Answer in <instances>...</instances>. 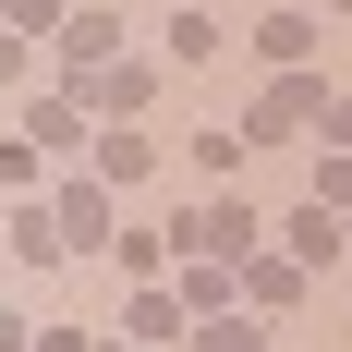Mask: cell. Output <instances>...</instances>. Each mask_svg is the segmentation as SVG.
<instances>
[{
    "label": "cell",
    "instance_id": "cell-11",
    "mask_svg": "<svg viewBox=\"0 0 352 352\" xmlns=\"http://www.w3.org/2000/svg\"><path fill=\"white\" fill-rule=\"evenodd\" d=\"M195 352H267V316H231V304H219V316L195 328Z\"/></svg>",
    "mask_w": 352,
    "mask_h": 352
},
{
    "label": "cell",
    "instance_id": "cell-14",
    "mask_svg": "<svg viewBox=\"0 0 352 352\" xmlns=\"http://www.w3.org/2000/svg\"><path fill=\"white\" fill-rule=\"evenodd\" d=\"M316 207H340V219H352V146L328 158V182H316Z\"/></svg>",
    "mask_w": 352,
    "mask_h": 352
},
{
    "label": "cell",
    "instance_id": "cell-2",
    "mask_svg": "<svg viewBox=\"0 0 352 352\" xmlns=\"http://www.w3.org/2000/svg\"><path fill=\"white\" fill-rule=\"evenodd\" d=\"M316 109H328V85H316V73H267V98H255L243 146H267V134H316Z\"/></svg>",
    "mask_w": 352,
    "mask_h": 352
},
{
    "label": "cell",
    "instance_id": "cell-17",
    "mask_svg": "<svg viewBox=\"0 0 352 352\" xmlns=\"http://www.w3.org/2000/svg\"><path fill=\"white\" fill-rule=\"evenodd\" d=\"M0 12H12V0H0Z\"/></svg>",
    "mask_w": 352,
    "mask_h": 352
},
{
    "label": "cell",
    "instance_id": "cell-8",
    "mask_svg": "<svg viewBox=\"0 0 352 352\" xmlns=\"http://www.w3.org/2000/svg\"><path fill=\"white\" fill-rule=\"evenodd\" d=\"M109 49H122V25H109V12H73V25H61V61H73V85H85Z\"/></svg>",
    "mask_w": 352,
    "mask_h": 352
},
{
    "label": "cell",
    "instance_id": "cell-5",
    "mask_svg": "<svg viewBox=\"0 0 352 352\" xmlns=\"http://www.w3.org/2000/svg\"><path fill=\"white\" fill-rule=\"evenodd\" d=\"M85 170H98V182H109V195H122V182H146V170H158V146H146V134H134V122H109V134H98V146H85Z\"/></svg>",
    "mask_w": 352,
    "mask_h": 352
},
{
    "label": "cell",
    "instance_id": "cell-13",
    "mask_svg": "<svg viewBox=\"0 0 352 352\" xmlns=\"http://www.w3.org/2000/svg\"><path fill=\"white\" fill-rule=\"evenodd\" d=\"M0 182H12V195L36 182V134H12V146H0Z\"/></svg>",
    "mask_w": 352,
    "mask_h": 352
},
{
    "label": "cell",
    "instance_id": "cell-15",
    "mask_svg": "<svg viewBox=\"0 0 352 352\" xmlns=\"http://www.w3.org/2000/svg\"><path fill=\"white\" fill-rule=\"evenodd\" d=\"M316 134H328V146H352V98H340V85H328V109H316Z\"/></svg>",
    "mask_w": 352,
    "mask_h": 352
},
{
    "label": "cell",
    "instance_id": "cell-1",
    "mask_svg": "<svg viewBox=\"0 0 352 352\" xmlns=\"http://www.w3.org/2000/svg\"><path fill=\"white\" fill-rule=\"evenodd\" d=\"M49 231H61V255H85V243H122V219H109V182H98V170H73L61 195H49Z\"/></svg>",
    "mask_w": 352,
    "mask_h": 352
},
{
    "label": "cell",
    "instance_id": "cell-16",
    "mask_svg": "<svg viewBox=\"0 0 352 352\" xmlns=\"http://www.w3.org/2000/svg\"><path fill=\"white\" fill-rule=\"evenodd\" d=\"M0 352H36V328H25V316H0Z\"/></svg>",
    "mask_w": 352,
    "mask_h": 352
},
{
    "label": "cell",
    "instance_id": "cell-3",
    "mask_svg": "<svg viewBox=\"0 0 352 352\" xmlns=\"http://www.w3.org/2000/svg\"><path fill=\"white\" fill-rule=\"evenodd\" d=\"M73 98H85V109H109V122H134V109L158 98V61H98L85 85H73Z\"/></svg>",
    "mask_w": 352,
    "mask_h": 352
},
{
    "label": "cell",
    "instance_id": "cell-6",
    "mask_svg": "<svg viewBox=\"0 0 352 352\" xmlns=\"http://www.w3.org/2000/svg\"><path fill=\"white\" fill-rule=\"evenodd\" d=\"M304 49H316V12H267L255 25V61L267 73H304Z\"/></svg>",
    "mask_w": 352,
    "mask_h": 352
},
{
    "label": "cell",
    "instance_id": "cell-7",
    "mask_svg": "<svg viewBox=\"0 0 352 352\" xmlns=\"http://www.w3.org/2000/svg\"><path fill=\"white\" fill-rule=\"evenodd\" d=\"M292 255H304V267H340V255H352L340 207H292Z\"/></svg>",
    "mask_w": 352,
    "mask_h": 352
},
{
    "label": "cell",
    "instance_id": "cell-4",
    "mask_svg": "<svg viewBox=\"0 0 352 352\" xmlns=\"http://www.w3.org/2000/svg\"><path fill=\"white\" fill-rule=\"evenodd\" d=\"M304 280H316V267H304V255H255V267H243V304H255V316H292V304H304Z\"/></svg>",
    "mask_w": 352,
    "mask_h": 352
},
{
    "label": "cell",
    "instance_id": "cell-9",
    "mask_svg": "<svg viewBox=\"0 0 352 352\" xmlns=\"http://www.w3.org/2000/svg\"><path fill=\"white\" fill-rule=\"evenodd\" d=\"M219 36H231L219 0H182V12H170V61H219Z\"/></svg>",
    "mask_w": 352,
    "mask_h": 352
},
{
    "label": "cell",
    "instance_id": "cell-12",
    "mask_svg": "<svg viewBox=\"0 0 352 352\" xmlns=\"http://www.w3.org/2000/svg\"><path fill=\"white\" fill-rule=\"evenodd\" d=\"M182 316H195V304H182V292H134V328H122V340H170Z\"/></svg>",
    "mask_w": 352,
    "mask_h": 352
},
{
    "label": "cell",
    "instance_id": "cell-10",
    "mask_svg": "<svg viewBox=\"0 0 352 352\" xmlns=\"http://www.w3.org/2000/svg\"><path fill=\"white\" fill-rule=\"evenodd\" d=\"M25 134H36V146H85V98H36Z\"/></svg>",
    "mask_w": 352,
    "mask_h": 352
}]
</instances>
